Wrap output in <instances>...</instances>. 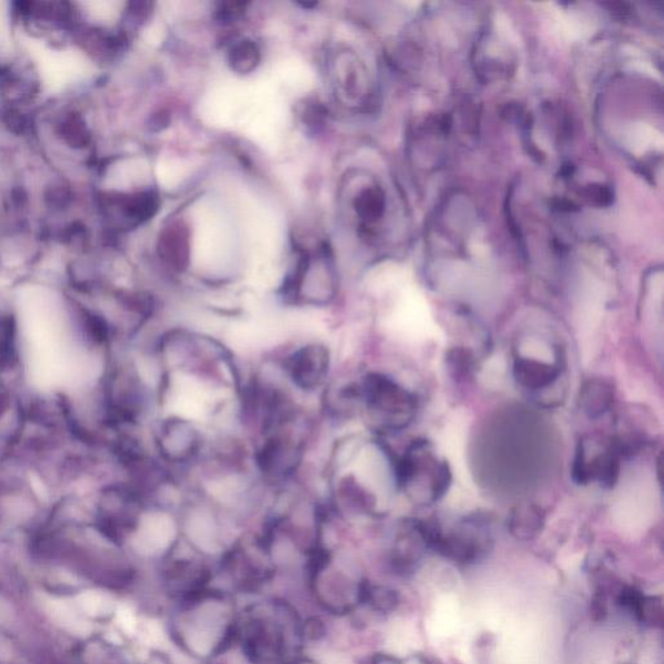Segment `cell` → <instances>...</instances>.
I'll return each instance as SVG.
<instances>
[{"mask_svg": "<svg viewBox=\"0 0 664 664\" xmlns=\"http://www.w3.org/2000/svg\"><path fill=\"white\" fill-rule=\"evenodd\" d=\"M304 624L285 602L253 605L239 615L238 645L251 664H297Z\"/></svg>", "mask_w": 664, "mask_h": 664, "instance_id": "cell-1", "label": "cell"}, {"mask_svg": "<svg viewBox=\"0 0 664 664\" xmlns=\"http://www.w3.org/2000/svg\"><path fill=\"white\" fill-rule=\"evenodd\" d=\"M177 609L172 635L187 652L199 654L200 645L209 644L211 657H217L235 646L238 615L229 593L212 587L177 604Z\"/></svg>", "mask_w": 664, "mask_h": 664, "instance_id": "cell-2", "label": "cell"}, {"mask_svg": "<svg viewBox=\"0 0 664 664\" xmlns=\"http://www.w3.org/2000/svg\"><path fill=\"white\" fill-rule=\"evenodd\" d=\"M213 571L202 550L189 541L183 540L181 545L177 540L166 550L161 580L166 594L177 605L212 588Z\"/></svg>", "mask_w": 664, "mask_h": 664, "instance_id": "cell-3", "label": "cell"}, {"mask_svg": "<svg viewBox=\"0 0 664 664\" xmlns=\"http://www.w3.org/2000/svg\"><path fill=\"white\" fill-rule=\"evenodd\" d=\"M207 443V435L199 423L183 415H166L157 427V453L160 461L172 471L198 465Z\"/></svg>", "mask_w": 664, "mask_h": 664, "instance_id": "cell-4", "label": "cell"}, {"mask_svg": "<svg viewBox=\"0 0 664 664\" xmlns=\"http://www.w3.org/2000/svg\"><path fill=\"white\" fill-rule=\"evenodd\" d=\"M360 391L362 408L380 426L396 430L404 427L412 417V395L387 375H364L360 380Z\"/></svg>", "mask_w": 664, "mask_h": 664, "instance_id": "cell-5", "label": "cell"}, {"mask_svg": "<svg viewBox=\"0 0 664 664\" xmlns=\"http://www.w3.org/2000/svg\"><path fill=\"white\" fill-rule=\"evenodd\" d=\"M279 368L295 390L307 395L322 391L331 379V349L317 340L297 345L281 358Z\"/></svg>", "mask_w": 664, "mask_h": 664, "instance_id": "cell-6", "label": "cell"}, {"mask_svg": "<svg viewBox=\"0 0 664 664\" xmlns=\"http://www.w3.org/2000/svg\"><path fill=\"white\" fill-rule=\"evenodd\" d=\"M159 255L166 268L174 273L186 272L190 265L189 227L179 222L166 226L160 235Z\"/></svg>", "mask_w": 664, "mask_h": 664, "instance_id": "cell-7", "label": "cell"}, {"mask_svg": "<svg viewBox=\"0 0 664 664\" xmlns=\"http://www.w3.org/2000/svg\"><path fill=\"white\" fill-rule=\"evenodd\" d=\"M355 208L358 217L366 224H377L386 213V195L378 186L368 187L358 194Z\"/></svg>", "mask_w": 664, "mask_h": 664, "instance_id": "cell-8", "label": "cell"}, {"mask_svg": "<svg viewBox=\"0 0 664 664\" xmlns=\"http://www.w3.org/2000/svg\"><path fill=\"white\" fill-rule=\"evenodd\" d=\"M515 375L524 386L539 388L548 386L556 378L557 371L543 362L521 358L515 365Z\"/></svg>", "mask_w": 664, "mask_h": 664, "instance_id": "cell-9", "label": "cell"}, {"mask_svg": "<svg viewBox=\"0 0 664 664\" xmlns=\"http://www.w3.org/2000/svg\"><path fill=\"white\" fill-rule=\"evenodd\" d=\"M611 388L604 382H591L585 386L581 395V405L585 412L591 415H600L606 412L611 403Z\"/></svg>", "mask_w": 664, "mask_h": 664, "instance_id": "cell-10", "label": "cell"}, {"mask_svg": "<svg viewBox=\"0 0 664 664\" xmlns=\"http://www.w3.org/2000/svg\"><path fill=\"white\" fill-rule=\"evenodd\" d=\"M260 61V50L252 41H242L230 52V64L235 72L249 73Z\"/></svg>", "mask_w": 664, "mask_h": 664, "instance_id": "cell-11", "label": "cell"}, {"mask_svg": "<svg viewBox=\"0 0 664 664\" xmlns=\"http://www.w3.org/2000/svg\"><path fill=\"white\" fill-rule=\"evenodd\" d=\"M543 523L544 519L540 511L526 508L519 510L511 519V531L515 536L522 537V539H530L541 530Z\"/></svg>", "mask_w": 664, "mask_h": 664, "instance_id": "cell-12", "label": "cell"}]
</instances>
